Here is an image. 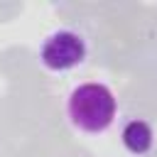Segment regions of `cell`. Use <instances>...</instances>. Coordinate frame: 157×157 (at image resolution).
Wrapping results in <instances>:
<instances>
[{
  "label": "cell",
  "instance_id": "cell-1",
  "mask_svg": "<svg viewBox=\"0 0 157 157\" xmlns=\"http://www.w3.org/2000/svg\"><path fill=\"white\" fill-rule=\"evenodd\" d=\"M118 115V98L103 81H83L66 96V118L83 135H103Z\"/></svg>",
  "mask_w": 157,
  "mask_h": 157
},
{
  "label": "cell",
  "instance_id": "cell-2",
  "mask_svg": "<svg viewBox=\"0 0 157 157\" xmlns=\"http://www.w3.org/2000/svg\"><path fill=\"white\" fill-rule=\"evenodd\" d=\"M37 59L52 74H69L86 64L88 37L78 27H56L39 42Z\"/></svg>",
  "mask_w": 157,
  "mask_h": 157
},
{
  "label": "cell",
  "instance_id": "cell-3",
  "mask_svg": "<svg viewBox=\"0 0 157 157\" xmlns=\"http://www.w3.org/2000/svg\"><path fill=\"white\" fill-rule=\"evenodd\" d=\"M120 142L132 157H145L155 147V128L145 118H130L120 128Z\"/></svg>",
  "mask_w": 157,
  "mask_h": 157
}]
</instances>
